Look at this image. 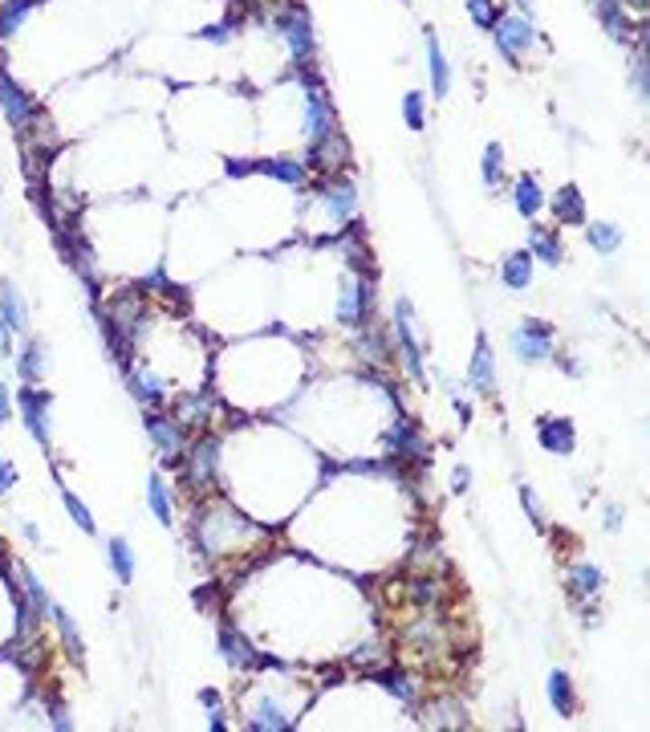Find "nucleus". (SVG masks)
<instances>
[{
  "label": "nucleus",
  "instance_id": "obj_13",
  "mask_svg": "<svg viewBox=\"0 0 650 732\" xmlns=\"http://www.w3.org/2000/svg\"><path fill=\"white\" fill-rule=\"evenodd\" d=\"M126 387L130 395H135V403H143L146 411H154V407L167 403V379L162 374H154L151 366H135V371H126Z\"/></svg>",
  "mask_w": 650,
  "mask_h": 732
},
{
  "label": "nucleus",
  "instance_id": "obj_40",
  "mask_svg": "<svg viewBox=\"0 0 650 732\" xmlns=\"http://www.w3.org/2000/svg\"><path fill=\"white\" fill-rule=\"evenodd\" d=\"M646 73H650V65H646V37L638 41V53H634V70H630V78H634V89H638V98H646L650 94V81H646Z\"/></svg>",
  "mask_w": 650,
  "mask_h": 732
},
{
  "label": "nucleus",
  "instance_id": "obj_22",
  "mask_svg": "<svg viewBox=\"0 0 650 732\" xmlns=\"http://www.w3.org/2000/svg\"><path fill=\"white\" fill-rule=\"evenodd\" d=\"M533 252L528 249H516V252H508V260L500 265V277H504V285H508L512 293H525L528 285H533Z\"/></svg>",
  "mask_w": 650,
  "mask_h": 732
},
{
  "label": "nucleus",
  "instance_id": "obj_43",
  "mask_svg": "<svg viewBox=\"0 0 650 732\" xmlns=\"http://www.w3.org/2000/svg\"><path fill=\"white\" fill-rule=\"evenodd\" d=\"M414 602H419V606H435V602H439V586L431 582V577H427V582H414Z\"/></svg>",
  "mask_w": 650,
  "mask_h": 732
},
{
  "label": "nucleus",
  "instance_id": "obj_51",
  "mask_svg": "<svg viewBox=\"0 0 650 732\" xmlns=\"http://www.w3.org/2000/svg\"><path fill=\"white\" fill-rule=\"evenodd\" d=\"M451 407H455V415H460V423H471V403H468V399L455 395V399H451Z\"/></svg>",
  "mask_w": 650,
  "mask_h": 732
},
{
  "label": "nucleus",
  "instance_id": "obj_41",
  "mask_svg": "<svg viewBox=\"0 0 650 732\" xmlns=\"http://www.w3.org/2000/svg\"><path fill=\"white\" fill-rule=\"evenodd\" d=\"M232 24H228V21H219V24H203V29H200V41H208V45H228V41H232Z\"/></svg>",
  "mask_w": 650,
  "mask_h": 732
},
{
  "label": "nucleus",
  "instance_id": "obj_14",
  "mask_svg": "<svg viewBox=\"0 0 650 732\" xmlns=\"http://www.w3.org/2000/svg\"><path fill=\"white\" fill-rule=\"evenodd\" d=\"M536 439H541V447L549 455H569L577 447V431L565 415H541L536 419Z\"/></svg>",
  "mask_w": 650,
  "mask_h": 732
},
{
  "label": "nucleus",
  "instance_id": "obj_44",
  "mask_svg": "<svg viewBox=\"0 0 650 732\" xmlns=\"http://www.w3.org/2000/svg\"><path fill=\"white\" fill-rule=\"evenodd\" d=\"M252 171H256V159H228L224 163L228 179H244V175H252Z\"/></svg>",
  "mask_w": 650,
  "mask_h": 732
},
{
  "label": "nucleus",
  "instance_id": "obj_9",
  "mask_svg": "<svg viewBox=\"0 0 650 732\" xmlns=\"http://www.w3.org/2000/svg\"><path fill=\"white\" fill-rule=\"evenodd\" d=\"M183 468H187V480H191L195 488L211 484L219 472V439L216 436H200L191 444V452L183 455Z\"/></svg>",
  "mask_w": 650,
  "mask_h": 732
},
{
  "label": "nucleus",
  "instance_id": "obj_18",
  "mask_svg": "<svg viewBox=\"0 0 650 732\" xmlns=\"http://www.w3.org/2000/svg\"><path fill=\"white\" fill-rule=\"evenodd\" d=\"M468 379L479 395H492L496 390V354L488 346V333L476 338V354H471V366H468Z\"/></svg>",
  "mask_w": 650,
  "mask_h": 732
},
{
  "label": "nucleus",
  "instance_id": "obj_39",
  "mask_svg": "<svg viewBox=\"0 0 650 732\" xmlns=\"http://www.w3.org/2000/svg\"><path fill=\"white\" fill-rule=\"evenodd\" d=\"M427 98H422V89H411V94L403 98V118L411 130H427Z\"/></svg>",
  "mask_w": 650,
  "mask_h": 732
},
{
  "label": "nucleus",
  "instance_id": "obj_26",
  "mask_svg": "<svg viewBox=\"0 0 650 732\" xmlns=\"http://www.w3.org/2000/svg\"><path fill=\"white\" fill-rule=\"evenodd\" d=\"M256 171H265V175L281 179V183H289V187H305L309 183L305 163L289 159V155H281V159H256Z\"/></svg>",
  "mask_w": 650,
  "mask_h": 732
},
{
  "label": "nucleus",
  "instance_id": "obj_38",
  "mask_svg": "<svg viewBox=\"0 0 650 732\" xmlns=\"http://www.w3.org/2000/svg\"><path fill=\"white\" fill-rule=\"evenodd\" d=\"M463 5H468L471 24L484 29V33H492V24L500 21V5H496V0H463Z\"/></svg>",
  "mask_w": 650,
  "mask_h": 732
},
{
  "label": "nucleus",
  "instance_id": "obj_36",
  "mask_svg": "<svg viewBox=\"0 0 650 732\" xmlns=\"http://www.w3.org/2000/svg\"><path fill=\"white\" fill-rule=\"evenodd\" d=\"M49 618L57 623V631H61V643L73 651V655H86V643H81V631H78V623H73V615L65 606H49Z\"/></svg>",
  "mask_w": 650,
  "mask_h": 732
},
{
  "label": "nucleus",
  "instance_id": "obj_28",
  "mask_svg": "<svg viewBox=\"0 0 650 732\" xmlns=\"http://www.w3.org/2000/svg\"><path fill=\"white\" fill-rule=\"evenodd\" d=\"M16 374H21V382H29V387L41 382V374H45V346H41L37 338H24L21 354H16Z\"/></svg>",
  "mask_w": 650,
  "mask_h": 732
},
{
  "label": "nucleus",
  "instance_id": "obj_34",
  "mask_svg": "<svg viewBox=\"0 0 650 732\" xmlns=\"http://www.w3.org/2000/svg\"><path fill=\"white\" fill-rule=\"evenodd\" d=\"M208 415H211V395H208V390H191V395H183L175 419L183 423V427H203V423H208Z\"/></svg>",
  "mask_w": 650,
  "mask_h": 732
},
{
  "label": "nucleus",
  "instance_id": "obj_50",
  "mask_svg": "<svg viewBox=\"0 0 650 732\" xmlns=\"http://www.w3.org/2000/svg\"><path fill=\"white\" fill-rule=\"evenodd\" d=\"M0 358H13V330L0 322Z\"/></svg>",
  "mask_w": 650,
  "mask_h": 732
},
{
  "label": "nucleus",
  "instance_id": "obj_30",
  "mask_svg": "<svg viewBox=\"0 0 650 732\" xmlns=\"http://www.w3.org/2000/svg\"><path fill=\"white\" fill-rule=\"evenodd\" d=\"M106 561H110L114 577H118L122 586L135 582V549H130L126 537H110V541H106Z\"/></svg>",
  "mask_w": 650,
  "mask_h": 732
},
{
  "label": "nucleus",
  "instance_id": "obj_56",
  "mask_svg": "<svg viewBox=\"0 0 650 732\" xmlns=\"http://www.w3.org/2000/svg\"><path fill=\"white\" fill-rule=\"evenodd\" d=\"M403 5H406V0H403Z\"/></svg>",
  "mask_w": 650,
  "mask_h": 732
},
{
  "label": "nucleus",
  "instance_id": "obj_8",
  "mask_svg": "<svg viewBox=\"0 0 650 732\" xmlns=\"http://www.w3.org/2000/svg\"><path fill=\"white\" fill-rule=\"evenodd\" d=\"M386 444H390V460L395 464H414V468H422V464L431 460V447H427V439H422V427L414 419H406V415L395 419Z\"/></svg>",
  "mask_w": 650,
  "mask_h": 732
},
{
  "label": "nucleus",
  "instance_id": "obj_55",
  "mask_svg": "<svg viewBox=\"0 0 650 732\" xmlns=\"http://www.w3.org/2000/svg\"><path fill=\"white\" fill-rule=\"evenodd\" d=\"M622 5H630L634 13H646V8H650V0H622Z\"/></svg>",
  "mask_w": 650,
  "mask_h": 732
},
{
  "label": "nucleus",
  "instance_id": "obj_12",
  "mask_svg": "<svg viewBox=\"0 0 650 732\" xmlns=\"http://www.w3.org/2000/svg\"><path fill=\"white\" fill-rule=\"evenodd\" d=\"M219 655H224V663L240 667V671H252V667H276V659L260 655L252 643H244L240 631H232V626H219Z\"/></svg>",
  "mask_w": 650,
  "mask_h": 732
},
{
  "label": "nucleus",
  "instance_id": "obj_6",
  "mask_svg": "<svg viewBox=\"0 0 650 732\" xmlns=\"http://www.w3.org/2000/svg\"><path fill=\"white\" fill-rule=\"evenodd\" d=\"M512 354H516L520 362H528V366L549 362L552 358V325L536 322V317L520 322L516 330H512Z\"/></svg>",
  "mask_w": 650,
  "mask_h": 732
},
{
  "label": "nucleus",
  "instance_id": "obj_1",
  "mask_svg": "<svg viewBox=\"0 0 650 732\" xmlns=\"http://www.w3.org/2000/svg\"><path fill=\"white\" fill-rule=\"evenodd\" d=\"M273 33L284 41V49H289L292 65H313V53H317V37H313V21H309V13L301 5H284L281 13L273 16Z\"/></svg>",
  "mask_w": 650,
  "mask_h": 732
},
{
  "label": "nucleus",
  "instance_id": "obj_49",
  "mask_svg": "<svg viewBox=\"0 0 650 732\" xmlns=\"http://www.w3.org/2000/svg\"><path fill=\"white\" fill-rule=\"evenodd\" d=\"M618 529H622V509H618V504H609V509H606V533H618Z\"/></svg>",
  "mask_w": 650,
  "mask_h": 732
},
{
  "label": "nucleus",
  "instance_id": "obj_54",
  "mask_svg": "<svg viewBox=\"0 0 650 732\" xmlns=\"http://www.w3.org/2000/svg\"><path fill=\"white\" fill-rule=\"evenodd\" d=\"M533 0H512V13H520V16H533Z\"/></svg>",
  "mask_w": 650,
  "mask_h": 732
},
{
  "label": "nucleus",
  "instance_id": "obj_35",
  "mask_svg": "<svg viewBox=\"0 0 650 732\" xmlns=\"http://www.w3.org/2000/svg\"><path fill=\"white\" fill-rule=\"evenodd\" d=\"M479 179H484L488 192H500V187H504V146L500 143H488L484 146V159H479Z\"/></svg>",
  "mask_w": 650,
  "mask_h": 732
},
{
  "label": "nucleus",
  "instance_id": "obj_20",
  "mask_svg": "<svg viewBox=\"0 0 650 732\" xmlns=\"http://www.w3.org/2000/svg\"><path fill=\"white\" fill-rule=\"evenodd\" d=\"M366 680L378 683L386 696H395L398 704H414L419 699V688L411 683V675H403L398 667H378V671H366Z\"/></svg>",
  "mask_w": 650,
  "mask_h": 732
},
{
  "label": "nucleus",
  "instance_id": "obj_46",
  "mask_svg": "<svg viewBox=\"0 0 650 732\" xmlns=\"http://www.w3.org/2000/svg\"><path fill=\"white\" fill-rule=\"evenodd\" d=\"M13 484H16V468L5 460V455H0V496H5Z\"/></svg>",
  "mask_w": 650,
  "mask_h": 732
},
{
  "label": "nucleus",
  "instance_id": "obj_27",
  "mask_svg": "<svg viewBox=\"0 0 650 732\" xmlns=\"http://www.w3.org/2000/svg\"><path fill=\"white\" fill-rule=\"evenodd\" d=\"M528 252H533V260H544V265H552V268L565 260V244H561L557 228H533Z\"/></svg>",
  "mask_w": 650,
  "mask_h": 732
},
{
  "label": "nucleus",
  "instance_id": "obj_42",
  "mask_svg": "<svg viewBox=\"0 0 650 732\" xmlns=\"http://www.w3.org/2000/svg\"><path fill=\"white\" fill-rule=\"evenodd\" d=\"M520 504H525V512H528V521H533L536 529H544V512H541V501H536V493L528 484H520Z\"/></svg>",
  "mask_w": 650,
  "mask_h": 732
},
{
  "label": "nucleus",
  "instance_id": "obj_52",
  "mask_svg": "<svg viewBox=\"0 0 650 732\" xmlns=\"http://www.w3.org/2000/svg\"><path fill=\"white\" fill-rule=\"evenodd\" d=\"M211 732H228V720H224V708H211V720H208Z\"/></svg>",
  "mask_w": 650,
  "mask_h": 732
},
{
  "label": "nucleus",
  "instance_id": "obj_37",
  "mask_svg": "<svg viewBox=\"0 0 650 732\" xmlns=\"http://www.w3.org/2000/svg\"><path fill=\"white\" fill-rule=\"evenodd\" d=\"M61 504H65V512H70V521L81 529V533H94V529H98V525H94V512H89L86 504H81V496H78V493H70V488H65V484H61Z\"/></svg>",
  "mask_w": 650,
  "mask_h": 732
},
{
  "label": "nucleus",
  "instance_id": "obj_11",
  "mask_svg": "<svg viewBox=\"0 0 650 732\" xmlns=\"http://www.w3.org/2000/svg\"><path fill=\"white\" fill-rule=\"evenodd\" d=\"M593 13H598L601 29L609 33V41H618V45H630V41H642V24L630 21V13H626L622 0H593Z\"/></svg>",
  "mask_w": 650,
  "mask_h": 732
},
{
  "label": "nucleus",
  "instance_id": "obj_2",
  "mask_svg": "<svg viewBox=\"0 0 650 732\" xmlns=\"http://www.w3.org/2000/svg\"><path fill=\"white\" fill-rule=\"evenodd\" d=\"M492 41L496 49H500V57L508 65H520L525 61V53L541 41V33H536L533 16H520V13H500V21L492 24Z\"/></svg>",
  "mask_w": 650,
  "mask_h": 732
},
{
  "label": "nucleus",
  "instance_id": "obj_5",
  "mask_svg": "<svg viewBox=\"0 0 650 732\" xmlns=\"http://www.w3.org/2000/svg\"><path fill=\"white\" fill-rule=\"evenodd\" d=\"M16 411L24 419V431L41 444V452H53V436H49V390H37L24 382V390H16Z\"/></svg>",
  "mask_w": 650,
  "mask_h": 732
},
{
  "label": "nucleus",
  "instance_id": "obj_21",
  "mask_svg": "<svg viewBox=\"0 0 650 732\" xmlns=\"http://www.w3.org/2000/svg\"><path fill=\"white\" fill-rule=\"evenodd\" d=\"M557 216V224H585V195L577 192V183H565L552 200H544Z\"/></svg>",
  "mask_w": 650,
  "mask_h": 732
},
{
  "label": "nucleus",
  "instance_id": "obj_29",
  "mask_svg": "<svg viewBox=\"0 0 650 732\" xmlns=\"http://www.w3.org/2000/svg\"><path fill=\"white\" fill-rule=\"evenodd\" d=\"M16 582H21V594H24V602H29V606H32V615H37V623H41V618L49 615V606H53V602H49V590H45V582H41V577L32 574L29 566H16Z\"/></svg>",
  "mask_w": 650,
  "mask_h": 732
},
{
  "label": "nucleus",
  "instance_id": "obj_3",
  "mask_svg": "<svg viewBox=\"0 0 650 732\" xmlns=\"http://www.w3.org/2000/svg\"><path fill=\"white\" fill-rule=\"evenodd\" d=\"M146 439H151V447L159 452V460L167 464V468H175V464H183V452H187V439H183V423L175 419V415H162L159 407L154 411H146Z\"/></svg>",
  "mask_w": 650,
  "mask_h": 732
},
{
  "label": "nucleus",
  "instance_id": "obj_47",
  "mask_svg": "<svg viewBox=\"0 0 650 732\" xmlns=\"http://www.w3.org/2000/svg\"><path fill=\"white\" fill-rule=\"evenodd\" d=\"M468 484H471V468H468V464H460V468L451 472V488H455V493H468Z\"/></svg>",
  "mask_w": 650,
  "mask_h": 732
},
{
  "label": "nucleus",
  "instance_id": "obj_24",
  "mask_svg": "<svg viewBox=\"0 0 650 732\" xmlns=\"http://www.w3.org/2000/svg\"><path fill=\"white\" fill-rule=\"evenodd\" d=\"M0 322L13 333H29V305L21 301V293L8 281H0Z\"/></svg>",
  "mask_w": 650,
  "mask_h": 732
},
{
  "label": "nucleus",
  "instance_id": "obj_32",
  "mask_svg": "<svg viewBox=\"0 0 650 732\" xmlns=\"http://www.w3.org/2000/svg\"><path fill=\"white\" fill-rule=\"evenodd\" d=\"M585 240H590L593 252L609 257V252L622 249V228L609 224V220H593V224H585Z\"/></svg>",
  "mask_w": 650,
  "mask_h": 732
},
{
  "label": "nucleus",
  "instance_id": "obj_15",
  "mask_svg": "<svg viewBox=\"0 0 650 732\" xmlns=\"http://www.w3.org/2000/svg\"><path fill=\"white\" fill-rule=\"evenodd\" d=\"M565 586H569V598L581 606V602H590V598H598V594H601L606 574H601V566H593V561H577V566L569 569Z\"/></svg>",
  "mask_w": 650,
  "mask_h": 732
},
{
  "label": "nucleus",
  "instance_id": "obj_4",
  "mask_svg": "<svg viewBox=\"0 0 650 732\" xmlns=\"http://www.w3.org/2000/svg\"><path fill=\"white\" fill-rule=\"evenodd\" d=\"M395 342H398V354H403V366L419 387H427V366H422V346L414 338V305L406 297L395 301Z\"/></svg>",
  "mask_w": 650,
  "mask_h": 732
},
{
  "label": "nucleus",
  "instance_id": "obj_25",
  "mask_svg": "<svg viewBox=\"0 0 650 732\" xmlns=\"http://www.w3.org/2000/svg\"><path fill=\"white\" fill-rule=\"evenodd\" d=\"M544 691H549V704L557 708V716H573L577 712V688H573V680H569V671H549V683H544Z\"/></svg>",
  "mask_w": 650,
  "mask_h": 732
},
{
  "label": "nucleus",
  "instance_id": "obj_7",
  "mask_svg": "<svg viewBox=\"0 0 650 732\" xmlns=\"http://www.w3.org/2000/svg\"><path fill=\"white\" fill-rule=\"evenodd\" d=\"M374 314V281L370 277H354L346 285V293L338 297V322L346 330H366Z\"/></svg>",
  "mask_w": 650,
  "mask_h": 732
},
{
  "label": "nucleus",
  "instance_id": "obj_53",
  "mask_svg": "<svg viewBox=\"0 0 650 732\" xmlns=\"http://www.w3.org/2000/svg\"><path fill=\"white\" fill-rule=\"evenodd\" d=\"M200 699H203V708H208V712H211V708H219V691H200Z\"/></svg>",
  "mask_w": 650,
  "mask_h": 732
},
{
  "label": "nucleus",
  "instance_id": "obj_19",
  "mask_svg": "<svg viewBox=\"0 0 650 732\" xmlns=\"http://www.w3.org/2000/svg\"><path fill=\"white\" fill-rule=\"evenodd\" d=\"M427 78H431V94L435 98L451 94V61H447L443 45H439V37L431 29H427Z\"/></svg>",
  "mask_w": 650,
  "mask_h": 732
},
{
  "label": "nucleus",
  "instance_id": "obj_23",
  "mask_svg": "<svg viewBox=\"0 0 650 732\" xmlns=\"http://www.w3.org/2000/svg\"><path fill=\"white\" fill-rule=\"evenodd\" d=\"M512 208H516L525 220H536V216H541L544 192H541V183H536V175H520L516 183H512Z\"/></svg>",
  "mask_w": 650,
  "mask_h": 732
},
{
  "label": "nucleus",
  "instance_id": "obj_48",
  "mask_svg": "<svg viewBox=\"0 0 650 732\" xmlns=\"http://www.w3.org/2000/svg\"><path fill=\"white\" fill-rule=\"evenodd\" d=\"M8 411H13V390H8L5 382H0V427L8 423Z\"/></svg>",
  "mask_w": 650,
  "mask_h": 732
},
{
  "label": "nucleus",
  "instance_id": "obj_17",
  "mask_svg": "<svg viewBox=\"0 0 650 732\" xmlns=\"http://www.w3.org/2000/svg\"><path fill=\"white\" fill-rule=\"evenodd\" d=\"M292 724H297V716H292L289 708L281 704V699L265 696L256 708H252V720H248V728H256V732H289Z\"/></svg>",
  "mask_w": 650,
  "mask_h": 732
},
{
  "label": "nucleus",
  "instance_id": "obj_10",
  "mask_svg": "<svg viewBox=\"0 0 650 732\" xmlns=\"http://www.w3.org/2000/svg\"><path fill=\"white\" fill-rule=\"evenodd\" d=\"M0 110H5V118H8V127L13 130H24L32 118H37V102H32V98L8 78L5 65H0Z\"/></svg>",
  "mask_w": 650,
  "mask_h": 732
},
{
  "label": "nucleus",
  "instance_id": "obj_16",
  "mask_svg": "<svg viewBox=\"0 0 650 732\" xmlns=\"http://www.w3.org/2000/svg\"><path fill=\"white\" fill-rule=\"evenodd\" d=\"M325 200V211H330V220H354L358 211V183L354 179H330L321 192Z\"/></svg>",
  "mask_w": 650,
  "mask_h": 732
},
{
  "label": "nucleus",
  "instance_id": "obj_31",
  "mask_svg": "<svg viewBox=\"0 0 650 732\" xmlns=\"http://www.w3.org/2000/svg\"><path fill=\"white\" fill-rule=\"evenodd\" d=\"M37 5H41V0H5V5H0V45H5V41H13L16 33H21V24L29 21V13Z\"/></svg>",
  "mask_w": 650,
  "mask_h": 732
},
{
  "label": "nucleus",
  "instance_id": "obj_45",
  "mask_svg": "<svg viewBox=\"0 0 650 732\" xmlns=\"http://www.w3.org/2000/svg\"><path fill=\"white\" fill-rule=\"evenodd\" d=\"M49 728H57V732H70V728H73L70 712H65L61 704H49Z\"/></svg>",
  "mask_w": 650,
  "mask_h": 732
},
{
  "label": "nucleus",
  "instance_id": "obj_33",
  "mask_svg": "<svg viewBox=\"0 0 650 732\" xmlns=\"http://www.w3.org/2000/svg\"><path fill=\"white\" fill-rule=\"evenodd\" d=\"M146 504H151L154 521L171 525V517H175V501H171V493H167V480H162V472H151V480H146Z\"/></svg>",
  "mask_w": 650,
  "mask_h": 732
}]
</instances>
